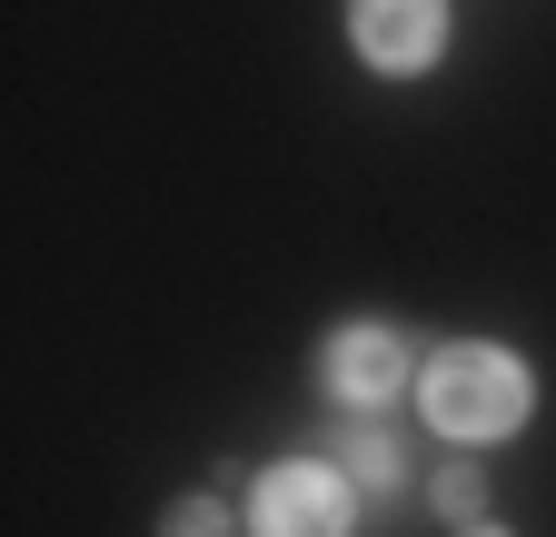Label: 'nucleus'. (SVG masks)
<instances>
[{
	"instance_id": "1",
	"label": "nucleus",
	"mask_w": 556,
	"mask_h": 537,
	"mask_svg": "<svg viewBox=\"0 0 556 537\" xmlns=\"http://www.w3.org/2000/svg\"><path fill=\"white\" fill-rule=\"evenodd\" d=\"M417 398H428V419H438L447 438H507V428L527 419V369H517L507 349L457 339V349H438V359H428Z\"/></svg>"
},
{
	"instance_id": "6",
	"label": "nucleus",
	"mask_w": 556,
	"mask_h": 537,
	"mask_svg": "<svg viewBox=\"0 0 556 537\" xmlns=\"http://www.w3.org/2000/svg\"><path fill=\"white\" fill-rule=\"evenodd\" d=\"M169 537H229V517H219V508H208V498H189V508L169 517Z\"/></svg>"
},
{
	"instance_id": "4",
	"label": "nucleus",
	"mask_w": 556,
	"mask_h": 537,
	"mask_svg": "<svg viewBox=\"0 0 556 537\" xmlns=\"http://www.w3.org/2000/svg\"><path fill=\"white\" fill-rule=\"evenodd\" d=\"M318 369H328L338 398H358V409H378L388 388H407V349L388 339V328H338V339L318 349Z\"/></svg>"
},
{
	"instance_id": "5",
	"label": "nucleus",
	"mask_w": 556,
	"mask_h": 537,
	"mask_svg": "<svg viewBox=\"0 0 556 537\" xmlns=\"http://www.w3.org/2000/svg\"><path fill=\"white\" fill-rule=\"evenodd\" d=\"M348 478H358V488H397V438L358 428V438H348Z\"/></svg>"
},
{
	"instance_id": "7",
	"label": "nucleus",
	"mask_w": 556,
	"mask_h": 537,
	"mask_svg": "<svg viewBox=\"0 0 556 537\" xmlns=\"http://www.w3.org/2000/svg\"><path fill=\"white\" fill-rule=\"evenodd\" d=\"M438 508H447V517L477 508V467H447V478H438Z\"/></svg>"
},
{
	"instance_id": "2",
	"label": "nucleus",
	"mask_w": 556,
	"mask_h": 537,
	"mask_svg": "<svg viewBox=\"0 0 556 537\" xmlns=\"http://www.w3.org/2000/svg\"><path fill=\"white\" fill-rule=\"evenodd\" d=\"M348 40L378 71H428L438 40H447V0H358L348 11Z\"/></svg>"
},
{
	"instance_id": "3",
	"label": "nucleus",
	"mask_w": 556,
	"mask_h": 537,
	"mask_svg": "<svg viewBox=\"0 0 556 537\" xmlns=\"http://www.w3.org/2000/svg\"><path fill=\"white\" fill-rule=\"evenodd\" d=\"M258 537H348V478L338 467H268Z\"/></svg>"
},
{
	"instance_id": "8",
	"label": "nucleus",
	"mask_w": 556,
	"mask_h": 537,
	"mask_svg": "<svg viewBox=\"0 0 556 537\" xmlns=\"http://www.w3.org/2000/svg\"><path fill=\"white\" fill-rule=\"evenodd\" d=\"M467 537H497V527H467Z\"/></svg>"
}]
</instances>
